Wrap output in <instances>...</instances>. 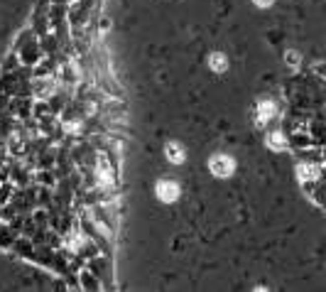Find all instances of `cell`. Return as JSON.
<instances>
[{
	"label": "cell",
	"instance_id": "obj_1",
	"mask_svg": "<svg viewBox=\"0 0 326 292\" xmlns=\"http://www.w3.org/2000/svg\"><path fill=\"white\" fill-rule=\"evenodd\" d=\"M208 167H211V172H213L216 177H228V174H233L236 162H233L228 155H213V157L208 160Z\"/></svg>",
	"mask_w": 326,
	"mask_h": 292
},
{
	"label": "cell",
	"instance_id": "obj_2",
	"mask_svg": "<svg viewBox=\"0 0 326 292\" xmlns=\"http://www.w3.org/2000/svg\"><path fill=\"white\" fill-rule=\"evenodd\" d=\"M157 197H160L162 202H174V199L179 197V184H177V182H169V179H162V182L157 184Z\"/></svg>",
	"mask_w": 326,
	"mask_h": 292
},
{
	"label": "cell",
	"instance_id": "obj_3",
	"mask_svg": "<svg viewBox=\"0 0 326 292\" xmlns=\"http://www.w3.org/2000/svg\"><path fill=\"white\" fill-rule=\"evenodd\" d=\"M167 157H169L172 162H182V160H184V150H182V145L169 143V145H167Z\"/></svg>",
	"mask_w": 326,
	"mask_h": 292
},
{
	"label": "cell",
	"instance_id": "obj_4",
	"mask_svg": "<svg viewBox=\"0 0 326 292\" xmlns=\"http://www.w3.org/2000/svg\"><path fill=\"white\" fill-rule=\"evenodd\" d=\"M208 64H211V69H213V72H226V67H228V62H226V57H223V54H213V57H211V59H208Z\"/></svg>",
	"mask_w": 326,
	"mask_h": 292
},
{
	"label": "cell",
	"instance_id": "obj_5",
	"mask_svg": "<svg viewBox=\"0 0 326 292\" xmlns=\"http://www.w3.org/2000/svg\"><path fill=\"white\" fill-rule=\"evenodd\" d=\"M272 113H275V106H272V103H267V101H265V103H260V118H258V121H267V118H272Z\"/></svg>",
	"mask_w": 326,
	"mask_h": 292
},
{
	"label": "cell",
	"instance_id": "obj_6",
	"mask_svg": "<svg viewBox=\"0 0 326 292\" xmlns=\"http://www.w3.org/2000/svg\"><path fill=\"white\" fill-rule=\"evenodd\" d=\"M267 145H270V147H285V138L275 133V135H270V138H267Z\"/></svg>",
	"mask_w": 326,
	"mask_h": 292
},
{
	"label": "cell",
	"instance_id": "obj_7",
	"mask_svg": "<svg viewBox=\"0 0 326 292\" xmlns=\"http://www.w3.org/2000/svg\"><path fill=\"white\" fill-rule=\"evenodd\" d=\"M255 5H260V7H267V5H272V0H253Z\"/></svg>",
	"mask_w": 326,
	"mask_h": 292
},
{
	"label": "cell",
	"instance_id": "obj_8",
	"mask_svg": "<svg viewBox=\"0 0 326 292\" xmlns=\"http://www.w3.org/2000/svg\"><path fill=\"white\" fill-rule=\"evenodd\" d=\"M287 62H289V64H297L299 59H297V54H287Z\"/></svg>",
	"mask_w": 326,
	"mask_h": 292
}]
</instances>
